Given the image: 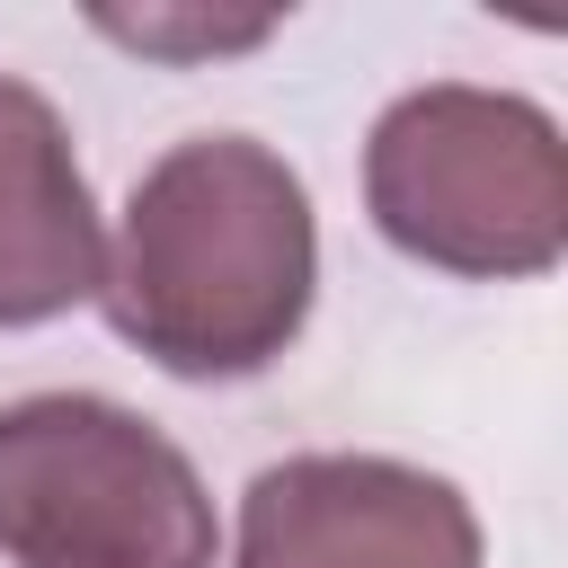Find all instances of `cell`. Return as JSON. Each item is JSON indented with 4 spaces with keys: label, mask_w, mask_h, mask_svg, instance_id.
Instances as JSON below:
<instances>
[{
    "label": "cell",
    "mask_w": 568,
    "mask_h": 568,
    "mask_svg": "<svg viewBox=\"0 0 568 568\" xmlns=\"http://www.w3.org/2000/svg\"><path fill=\"white\" fill-rule=\"evenodd\" d=\"M106 275V231L44 89L0 80V328L62 320Z\"/></svg>",
    "instance_id": "cell-5"
},
{
    "label": "cell",
    "mask_w": 568,
    "mask_h": 568,
    "mask_svg": "<svg viewBox=\"0 0 568 568\" xmlns=\"http://www.w3.org/2000/svg\"><path fill=\"white\" fill-rule=\"evenodd\" d=\"M240 568H479V515L417 462L293 453L240 497Z\"/></svg>",
    "instance_id": "cell-4"
},
{
    "label": "cell",
    "mask_w": 568,
    "mask_h": 568,
    "mask_svg": "<svg viewBox=\"0 0 568 568\" xmlns=\"http://www.w3.org/2000/svg\"><path fill=\"white\" fill-rule=\"evenodd\" d=\"M382 240L444 275H550L568 248V142L515 89L426 80L364 142Z\"/></svg>",
    "instance_id": "cell-2"
},
{
    "label": "cell",
    "mask_w": 568,
    "mask_h": 568,
    "mask_svg": "<svg viewBox=\"0 0 568 568\" xmlns=\"http://www.w3.org/2000/svg\"><path fill=\"white\" fill-rule=\"evenodd\" d=\"M213 541L195 462L124 399L27 390L0 408L9 568H213Z\"/></svg>",
    "instance_id": "cell-3"
},
{
    "label": "cell",
    "mask_w": 568,
    "mask_h": 568,
    "mask_svg": "<svg viewBox=\"0 0 568 568\" xmlns=\"http://www.w3.org/2000/svg\"><path fill=\"white\" fill-rule=\"evenodd\" d=\"M115 36H133V44H257L275 18H240V27H142V18H106Z\"/></svg>",
    "instance_id": "cell-6"
},
{
    "label": "cell",
    "mask_w": 568,
    "mask_h": 568,
    "mask_svg": "<svg viewBox=\"0 0 568 568\" xmlns=\"http://www.w3.org/2000/svg\"><path fill=\"white\" fill-rule=\"evenodd\" d=\"M320 231L284 151L248 133H195L133 178L98 302L160 373L248 382L302 337Z\"/></svg>",
    "instance_id": "cell-1"
}]
</instances>
